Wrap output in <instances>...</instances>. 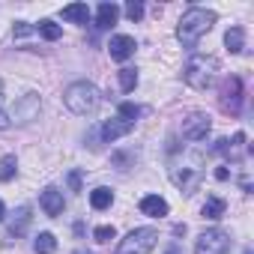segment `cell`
I'll return each instance as SVG.
<instances>
[{
  "mask_svg": "<svg viewBox=\"0 0 254 254\" xmlns=\"http://www.w3.org/2000/svg\"><path fill=\"white\" fill-rule=\"evenodd\" d=\"M63 18L72 21V24H87L90 21V6L87 3H69V6H63Z\"/></svg>",
  "mask_w": 254,
  "mask_h": 254,
  "instance_id": "obj_16",
  "label": "cell"
},
{
  "mask_svg": "<svg viewBox=\"0 0 254 254\" xmlns=\"http://www.w3.org/2000/svg\"><path fill=\"white\" fill-rule=\"evenodd\" d=\"M126 15H129V21H141V15H144V3L132 0V3L126 6Z\"/></svg>",
  "mask_w": 254,
  "mask_h": 254,
  "instance_id": "obj_27",
  "label": "cell"
},
{
  "mask_svg": "<svg viewBox=\"0 0 254 254\" xmlns=\"http://www.w3.org/2000/svg\"><path fill=\"white\" fill-rule=\"evenodd\" d=\"M224 45H227L230 54H239V51L245 48V33H242V27H230V30L224 33Z\"/></svg>",
  "mask_w": 254,
  "mask_h": 254,
  "instance_id": "obj_18",
  "label": "cell"
},
{
  "mask_svg": "<svg viewBox=\"0 0 254 254\" xmlns=\"http://www.w3.org/2000/svg\"><path fill=\"white\" fill-rule=\"evenodd\" d=\"M171 180H174L177 189H183L186 194H191V191L200 186L203 171L197 168V162H194V165H183V168H171Z\"/></svg>",
  "mask_w": 254,
  "mask_h": 254,
  "instance_id": "obj_6",
  "label": "cell"
},
{
  "mask_svg": "<svg viewBox=\"0 0 254 254\" xmlns=\"http://www.w3.org/2000/svg\"><path fill=\"white\" fill-rule=\"evenodd\" d=\"M141 212L150 215V218H165L168 215V200L159 197V194H147V197H141Z\"/></svg>",
  "mask_w": 254,
  "mask_h": 254,
  "instance_id": "obj_15",
  "label": "cell"
},
{
  "mask_svg": "<svg viewBox=\"0 0 254 254\" xmlns=\"http://www.w3.org/2000/svg\"><path fill=\"white\" fill-rule=\"evenodd\" d=\"M27 224H30V206H21V209H18V212L12 215V221H9V236H12V239L24 236Z\"/></svg>",
  "mask_w": 254,
  "mask_h": 254,
  "instance_id": "obj_17",
  "label": "cell"
},
{
  "mask_svg": "<svg viewBox=\"0 0 254 254\" xmlns=\"http://www.w3.org/2000/svg\"><path fill=\"white\" fill-rule=\"evenodd\" d=\"M135 84H138V72H135V69H129V66L120 69V87H123L126 93H132Z\"/></svg>",
  "mask_w": 254,
  "mask_h": 254,
  "instance_id": "obj_24",
  "label": "cell"
},
{
  "mask_svg": "<svg viewBox=\"0 0 254 254\" xmlns=\"http://www.w3.org/2000/svg\"><path fill=\"white\" fill-rule=\"evenodd\" d=\"M9 126H12V123H9V114L0 111V129H9Z\"/></svg>",
  "mask_w": 254,
  "mask_h": 254,
  "instance_id": "obj_30",
  "label": "cell"
},
{
  "mask_svg": "<svg viewBox=\"0 0 254 254\" xmlns=\"http://www.w3.org/2000/svg\"><path fill=\"white\" fill-rule=\"evenodd\" d=\"M15 171H18L15 156H3V159H0V183H9L15 177Z\"/></svg>",
  "mask_w": 254,
  "mask_h": 254,
  "instance_id": "obj_22",
  "label": "cell"
},
{
  "mask_svg": "<svg viewBox=\"0 0 254 254\" xmlns=\"http://www.w3.org/2000/svg\"><path fill=\"white\" fill-rule=\"evenodd\" d=\"M209 129H212V120L206 114H189L183 120V138H189V141H203L209 135Z\"/></svg>",
  "mask_w": 254,
  "mask_h": 254,
  "instance_id": "obj_9",
  "label": "cell"
},
{
  "mask_svg": "<svg viewBox=\"0 0 254 254\" xmlns=\"http://www.w3.org/2000/svg\"><path fill=\"white\" fill-rule=\"evenodd\" d=\"M215 153H221V156H227V159H242V153H245V132H236L233 135V141H227V138H221L218 144H215Z\"/></svg>",
  "mask_w": 254,
  "mask_h": 254,
  "instance_id": "obj_13",
  "label": "cell"
},
{
  "mask_svg": "<svg viewBox=\"0 0 254 254\" xmlns=\"http://www.w3.org/2000/svg\"><path fill=\"white\" fill-rule=\"evenodd\" d=\"M215 72H218V60H215V57H209V54H194V57L186 63L183 78H186L189 87H194V90H206V87L212 84Z\"/></svg>",
  "mask_w": 254,
  "mask_h": 254,
  "instance_id": "obj_3",
  "label": "cell"
},
{
  "mask_svg": "<svg viewBox=\"0 0 254 254\" xmlns=\"http://www.w3.org/2000/svg\"><path fill=\"white\" fill-rule=\"evenodd\" d=\"M33 30H36L33 24H27V21H18V24H15V39H21V36H27V33H33Z\"/></svg>",
  "mask_w": 254,
  "mask_h": 254,
  "instance_id": "obj_28",
  "label": "cell"
},
{
  "mask_svg": "<svg viewBox=\"0 0 254 254\" xmlns=\"http://www.w3.org/2000/svg\"><path fill=\"white\" fill-rule=\"evenodd\" d=\"M78 254H84V251H78Z\"/></svg>",
  "mask_w": 254,
  "mask_h": 254,
  "instance_id": "obj_35",
  "label": "cell"
},
{
  "mask_svg": "<svg viewBox=\"0 0 254 254\" xmlns=\"http://www.w3.org/2000/svg\"><path fill=\"white\" fill-rule=\"evenodd\" d=\"M117 18H120V6L117 3H99V9H96V27L99 30H111L114 24H117Z\"/></svg>",
  "mask_w": 254,
  "mask_h": 254,
  "instance_id": "obj_14",
  "label": "cell"
},
{
  "mask_svg": "<svg viewBox=\"0 0 254 254\" xmlns=\"http://www.w3.org/2000/svg\"><path fill=\"white\" fill-rule=\"evenodd\" d=\"M242 108V81L236 75H230L224 84H221V111L227 114H239Z\"/></svg>",
  "mask_w": 254,
  "mask_h": 254,
  "instance_id": "obj_8",
  "label": "cell"
},
{
  "mask_svg": "<svg viewBox=\"0 0 254 254\" xmlns=\"http://www.w3.org/2000/svg\"><path fill=\"white\" fill-rule=\"evenodd\" d=\"M168 254H180V251H177V248H168Z\"/></svg>",
  "mask_w": 254,
  "mask_h": 254,
  "instance_id": "obj_34",
  "label": "cell"
},
{
  "mask_svg": "<svg viewBox=\"0 0 254 254\" xmlns=\"http://www.w3.org/2000/svg\"><path fill=\"white\" fill-rule=\"evenodd\" d=\"M159 242L156 227H135L129 236H126L117 248V254H150Z\"/></svg>",
  "mask_w": 254,
  "mask_h": 254,
  "instance_id": "obj_4",
  "label": "cell"
},
{
  "mask_svg": "<svg viewBox=\"0 0 254 254\" xmlns=\"http://www.w3.org/2000/svg\"><path fill=\"white\" fill-rule=\"evenodd\" d=\"M221 215H224V200H221V197H209V200L203 203V218L218 221Z\"/></svg>",
  "mask_w": 254,
  "mask_h": 254,
  "instance_id": "obj_21",
  "label": "cell"
},
{
  "mask_svg": "<svg viewBox=\"0 0 254 254\" xmlns=\"http://www.w3.org/2000/svg\"><path fill=\"white\" fill-rule=\"evenodd\" d=\"M227 251H230V236L218 227L200 233L194 242V254H227Z\"/></svg>",
  "mask_w": 254,
  "mask_h": 254,
  "instance_id": "obj_5",
  "label": "cell"
},
{
  "mask_svg": "<svg viewBox=\"0 0 254 254\" xmlns=\"http://www.w3.org/2000/svg\"><path fill=\"white\" fill-rule=\"evenodd\" d=\"M135 129V123H129V120H123V117H114V120H105L102 123V141H108V144H114L117 138H126Z\"/></svg>",
  "mask_w": 254,
  "mask_h": 254,
  "instance_id": "obj_10",
  "label": "cell"
},
{
  "mask_svg": "<svg viewBox=\"0 0 254 254\" xmlns=\"http://www.w3.org/2000/svg\"><path fill=\"white\" fill-rule=\"evenodd\" d=\"M120 117H123V120H129V123H135V120L141 117V108L132 105V102H123V105H120Z\"/></svg>",
  "mask_w": 254,
  "mask_h": 254,
  "instance_id": "obj_25",
  "label": "cell"
},
{
  "mask_svg": "<svg viewBox=\"0 0 254 254\" xmlns=\"http://www.w3.org/2000/svg\"><path fill=\"white\" fill-rule=\"evenodd\" d=\"M215 24V12L203 9V6H191L183 12L180 24H177V39L183 42V48H194L200 42L203 33H209V27Z\"/></svg>",
  "mask_w": 254,
  "mask_h": 254,
  "instance_id": "obj_1",
  "label": "cell"
},
{
  "mask_svg": "<svg viewBox=\"0 0 254 254\" xmlns=\"http://www.w3.org/2000/svg\"><path fill=\"white\" fill-rule=\"evenodd\" d=\"M39 96L36 93H27V96H21L18 102H15V108H12V114H9V123H18V126H27L30 120H36V114H39Z\"/></svg>",
  "mask_w": 254,
  "mask_h": 254,
  "instance_id": "obj_7",
  "label": "cell"
},
{
  "mask_svg": "<svg viewBox=\"0 0 254 254\" xmlns=\"http://www.w3.org/2000/svg\"><path fill=\"white\" fill-rule=\"evenodd\" d=\"M111 203H114V191H111V189L102 186V189H93V191H90V206H93V209H108Z\"/></svg>",
  "mask_w": 254,
  "mask_h": 254,
  "instance_id": "obj_19",
  "label": "cell"
},
{
  "mask_svg": "<svg viewBox=\"0 0 254 254\" xmlns=\"http://www.w3.org/2000/svg\"><path fill=\"white\" fill-rule=\"evenodd\" d=\"M135 48H138L135 39H132V36H123V33H120V36H111V42H108L111 57L120 60V63H123V60H129V57L135 54Z\"/></svg>",
  "mask_w": 254,
  "mask_h": 254,
  "instance_id": "obj_11",
  "label": "cell"
},
{
  "mask_svg": "<svg viewBox=\"0 0 254 254\" xmlns=\"http://www.w3.org/2000/svg\"><path fill=\"white\" fill-rule=\"evenodd\" d=\"M36 30H39L48 42H57V39L63 36V27H60V24H54V21H39V27H36Z\"/></svg>",
  "mask_w": 254,
  "mask_h": 254,
  "instance_id": "obj_23",
  "label": "cell"
},
{
  "mask_svg": "<svg viewBox=\"0 0 254 254\" xmlns=\"http://www.w3.org/2000/svg\"><path fill=\"white\" fill-rule=\"evenodd\" d=\"M227 177H230L227 168H218V171H215V180H227Z\"/></svg>",
  "mask_w": 254,
  "mask_h": 254,
  "instance_id": "obj_31",
  "label": "cell"
},
{
  "mask_svg": "<svg viewBox=\"0 0 254 254\" xmlns=\"http://www.w3.org/2000/svg\"><path fill=\"white\" fill-rule=\"evenodd\" d=\"M33 251H36V254H54V251H57V239H54V233H48V230L39 233L36 242H33Z\"/></svg>",
  "mask_w": 254,
  "mask_h": 254,
  "instance_id": "obj_20",
  "label": "cell"
},
{
  "mask_svg": "<svg viewBox=\"0 0 254 254\" xmlns=\"http://www.w3.org/2000/svg\"><path fill=\"white\" fill-rule=\"evenodd\" d=\"M0 102H3V81H0Z\"/></svg>",
  "mask_w": 254,
  "mask_h": 254,
  "instance_id": "obj_33",
  "label": "cell"
},
{
  "mask_svg": "<svg viewBox=\"0 0 254 254\" xmlns=\"http://www.w3.org/2000/svg\"><path fill=\"white\" fill-rule=\"evenodd\" d=\"M69 186H72V191H78L81 189V174H69Z\"/></svg>",
  "mask_w": 254,
  "mask_h": 254,
  "instance_id": "obj_29",
  "label": "cell"
},
{
  "mask_svg": "<svg viewBox=\"0 0 254 254\" xmlns=\"http://www.w3.org/2000/svg\"><path fill=\"white\" fill-rule=\"evenodd\" d=\"M93 236H96V242H111L117 236V230H114V224H102V227L93 230Z\"/></svg>",
  "mask_w": 254,
  "mask_h": 254,
  "instance_id": "obj_26",
  "label": "cell"
},
{
  "mask_svg": "<svg viewBox=\"0 0 254 254\" xmlns=\"http://www.w3.org/2000/svg\"><path fill=\"white\" fill-rule=\"evenodd\" d=\"M6 218V206H3V200H0V221Z\"/></svg>",
  "mask_w": 254,
  "mask_h": 254,
  "instance_id": "obj_32",
  "label": "cell"
},
{
  "mask_svg": "<svg viewBox=\"0 0 254 254\" xmlns=\"http://www.w3.org/2000/svg\"><path fill=\"white\" fill-rule=\"evenodd\" d=\"M39 203H42V209H45V215H51V218H57L60 212H63V191L60 189H54V186H48L42 194H39Z\"/></svg>",
  "mask_w": 254,
  "mask_h": 254,
  "instance_id": "obj_12",
  "label": "cell"
},
{
  "mask_svg": "<svg viewBox=\"0 0 254 254\" xmlns=\"http://www.w3.org/2000/svg\"><path fill=\"white\" fill-rule=\"evenodd\" d=\"M99 90L90 84V81H75V84H69L66 87V93H63V102H66V108L72 111V114H78V117H87V114H93L96 108H99Z\"/></svg>",
  "mask_w": 254,
  "mask_h": 254,
  "instance_id": "obj_2",
  "label": "cell"
}]
</instances>
